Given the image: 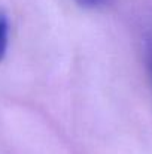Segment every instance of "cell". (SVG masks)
<instances>
[{"label": "cell", "mask_w": 152, "mask_h": 154, "mask_svg": "<svg viewBox=\"0 0 152 154\" xmlns=\"http://www.w3.org/2000/svg\"><path fill=\"white\" fill-rule=\"evenodd\" d=\"M76 3L81 5L82 8H87V9H96V8L106 5L107 0H76Z\"/></svg>", "instance_id": "obj_3"}, {"label": "cell", "mask_w": 152, "mask_h": 154, "mask_svg": "<svg viewBox=\"0 0 152 154\" xmlns=\"http://www.w3.org/2000/svg\"><path fill=\"white\" fill-rule=\"evenodd\" d=\"M145 58H146V66L149 70V76L152 79V33L146 36L145 39Z\"/></svg>", "instance_id": "obj_2"}, {"label": "cell", "mask_w": 152, "mask_h": 154, "mask_svg": "<svg viewBox=\"0 0 152 154\" xmlns=\"http://www.w3.org/2000/svg\"><path fill=\"white\" fill-rule=\"evenodd\" d=\"M9 45V21L4 14H0V61L3 60Z\"/></svg>", "instance_id": "obj_1"}]
</instances>
